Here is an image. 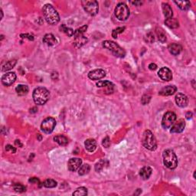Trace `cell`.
<instances>
[{
	"mask_svg": "<svg viewBox=\"0 0 196 196\" xmlns=\"http://www.w3.org/2000/svg\"><path fill=\"white\" fill-rule=\"evenodd\" d=\"M177 91V88L174 85H169L163 87L161 91H159V94L162 96H171L174 94Z\"/></svg>",
	"mask_w": 196,
	"mask_h": 196,
	"instance_id": "obj_16",
	"label": "cell"
},
{
	"mask_svg": "<svg viewBox=\"0 0 196 196\" xmlns=\"http://www.w3.org/2000/svg\"><path fill=\"white\" fill-rule=\"evenodd\" d=\"M124 30H125V27H118L117 29H114L112 32V36L114 38H117L119 34H121L122 32H124Z\"/></svg>",
	"mask_w": 196,
	"mask_h": 196,
	"instance_id": "obj_34",
	"label": "cell"
},
{
	"mask_svg": "<svg viewBox=\"0 0 196 196\" xmlns=\"http://www.w3.org/2000/svg\"><path fill=\"white\" fill-rule=\"evenodd\" d=\"M165 24L170 29H177L179 26V21L175 18H170V19H167L165 21Z\"/></svg>",
	"mask_w": 196,
	"mask_h": 196,
	"instance_id": "obj_23",
	"label": "cell"
},
{
	"mask_svg": "<svg viewBox=\"0 0 196 196\" xmlns=\"http://www.w3.org/2000/svg\"><path fill=\"white\" fill-rule=\"evenodd\" d=\"M84 11L90 16H96L99 10V4L95 0H84L81 2Z\"/></svg>",
	"mask_w": 196,
	"mask_h": 196,
	"instance_id": "obj_7",
	"label": "cell"
},
{
	"mask_svg": "<svg viewBox=\"0 0 196 196\" xmlns=\"http://www.w3.org/2000/svg\"><path fill=\"white\" fill-rule=\"evenodd\" d=\"M87 195V189L84 187H80L73 193L74 196H84Z\"/></svg>",
	"mask_w": 196,
	"mask_h": 196,
	"instance_id": "obj_32",
	"label": "cell"
},
{
	"mask_svg": "<svg viewBox=\"0 0 196 196\" xmlns=\"http://www.w3.org/2000/svg\"><path fill=\"white\" fill-rule=\"evenodd\" d=\"M114 86V84L108 81H98V82L97 83V87H107L108 89L110 90V91H113Z\"/></svg>",
	"mask_w": 196,
	"mask_h": 196,
	"instance_id": "obj_27",
	"label": "cell"
},
{
	"mask_svg": "<svg viewBox=\"0 0 196 196\" xmlns=\"http://www.w3.org/2000/svg\"><path fill=\"white\" fill-rule=\"evenodd\" d=\"M87 29V25H84V26H82V27L80 28V29H78L77 30L74 31V36H77V35H84V32H86Z\"/></svg>",
	"mask_w": 196,
	"mask_h": 196,
	"instance_id": "obj_36",
	"label": "cell"
},
{
	"mask_svg": "<svg viewBox=\"0 0 196 196\" xmlns=\"http://www.w3.org/2000/svg\"><path fill=\"white\" fill-rule=\"evenodd\" d=\"M115 16L117 19L120 21H125L130 16V9H129L128 6L125 4V3L120 2L119 3L117 6V7L115 8Z\"/></svg>",
	"mask_w": 196,
	"mask_h": 196,
	"instance_id": "obj_6",
	"label": "cell"
},
{
	"mask_svg": "<svg viewBox=\"0 0 196 196\" xmlns=\"http://www.w3.org/2000/svg\"><path fill=\"white\" fill-rule=\"evenodd\" d=\"M56 126V121L52 117H47L43 120L41 125L42 130L45 133H51Z\"/></svg>",
	"mask_w": 196,
	"mask_h": 196,
	"instance_id": "obj_9",
	"label": "cell"
},
{
	"mask_svg": "<svg viewBox=\"0 0 196 196\" xmlns=\"http://www.w3.org/2000/svg\"><path fill=\"white\" fill-rule=\"evenodd\" d=\"M162 9H163V14H164L165 17L166 18V19L172 18V16H173L172 9L171 6H169L168 3H163V4H162Z\"/></svg>",
	"mask_w": 196,
	"mask_h": 196,
	"instance_id": "obj_21",
	"label": "cell"
},
{
	"mask_svg": "<svg viewBox=\"0 0 196 196\" xmlns=\"http://www.w3.org/2000/svg\"><path fill=\"white\" fill-rule=\"evenodd\" d=\"M106 76V72L102 69H96L94 71H90L88 74V78L91 80L97 81V80H100Z\"/></svg>",
	"mask_w": 196,
	"mask_h": 196,
	"instance_id": "obj_14",
	"label": "cell"
},
{
	"mask_svg": "<svg viewBox=\"0 0 196 196\" xmlns=\"http://www.w3.org/2000/svg\"><path fill=\"white\" fill-rule=\"evenodd\" d=\"M142 143L143 146L150 151H154L157 148V143L154 135L150 130H145L142 138Z\"/></svg>",
	"mask_w": 196,
	"mask_h": 196,
	"instance_id": "obj_4",
	"label": "cell"
},
{
	"mask_svg": "<svg viewBox=\"0 0 196 196\" xmlns=\"http://www.w3.org/2000/svg\"><path fill=\"white\" fill-rule=\"evenodd\" d=\"M82 164V160L79 158H72L68 163V167L71 172H75L79 169Z\"/></svg>",
	"mask_w": 196,
	"mask_h": 196,
	"instance_id": "obj_12",
	"label": "cell"
},
{
	"mask_svg": "<svg viewBox=\"0 0 196 196\" xmlns=\"http://www.w3.org/2000/svg\"><path fill=\"white\" fill-rule=\"evenodd\" d=\"M16 65V60H12V61H9L2 65V71H7L11 70L15 67Z\"/></svg>",
	"mask_w": 196,
	"mask_h": 196,
	"instance_id": "obj_28",
	"label": "cell"
},
{
	"mask_svg": "<svg viewBox=\"0 0 196 196\" xmlns=\"http://www.w3.org/2000/svg\"><path fill=\"white\" fill-rule=\"evenodd\" d=\"M33 100L38 105H43L48 100L50 97V93L46 88L37 87L33 91Z\"/></svg>",
	"mask_w": 196,
	"mask_h": 196,
	"instance_id": "obj_2",
	"label": "cell"
},
{
	"mask_svg": "<svg viewBox=\"0 0 196 196\" xmlns=\"http://www.w3.org/2000/svg\"><path fill=\"white\" fill-rule=\"evenodd\" d=\"M185 117H186V119H188V120H189V119H191V118H192V113L188 112L187 114H186Z\"/></svg>",
	"mask_w": 196,
	"mask_h": 196,
	"instance_id": "obj_45",
	"label": "cell"
},
{
	"mask_svg": "<svg viewBox=\"0 0 196 196\" xmlns=\"http://www.w3.org/2000/svg\"><path fill=\"white\" fill-rule=\"evenodd\" d=\"M163 163L169 169H174L178 166V159L176 153L172 149H166L163 152Z\"/></svg>",
	"mask_w": 196,
	"mask_h": 196,
	"instance_id": "obj_3",
	"label": "cell"
},
{
	"mask_svg": "<svg viewBox=\"0 0 196 196\" xmlns=\"http://www.w3.org/2000/svg\"><path fill=\"white\" fill-rule=\"evenodd\" d=\"M104 161H100V163H97V165H96V166H95L96 171L100 172V171L101 170V169H104Z\"/></svg>",
	"mask_w": 196,
	"mask_h": 196,
	"instance_id": "obj_37",
	"label": "cell"
},
{
	"mask_svg": "<svg viewBox=\"0 0 196 196\" xmlns=\"http://www.w3.org/2000/svg\"><path fill=\"white\" fill-rule=\"evenodd\" d=\"M29 182H31V183H40V181L37 178H31L29 180Z\"/></svg>",
	"mask_w": 196,
	"mask_h": 196,
	"instance_id": "obj_43",
	"label": "cell"
},
{
	"mask_svg": "<svg viewBox=\"0 0 196 196\" xmlns=\"http://www.w3.org/2000/svg\"><path fill=\"white\" fill-rule=\"evenodd\" d=\"M16 80V74L14 72L6 73L2 77V83L5 86H11Z\"/></svg>",
	"mask_w": 196,
	"mask_h": 196,
	"instance_id": "obj_10",
	"label": "cell"
},
{
	"mask_svg": "<svg viewBox=\"0 0 196 196\" xmlns=\"http://www.w3.org/2000/svg\"><path fill=\"white\" fill-rule=\"evenodd\" d=\"M15 143H16V144L17 145V146H19L20 147L22 146V144L20 143V141H19V140H16V142H15Z\"/></svg>",
	"mask_w": 196,
	"mask_h": 196,
	"instance_id": "obj_46",
	"label": "cell"
},
{
	"mask_svg": "<svg viewBox=\"0 0 196 196\" xmlns=\"http://www.w3.org/2000/svg\"><path fill=\"white\" fill-rule=\"evenodd\" d=\"M20 36H21V38H28V39H29V40H30V41H33L34 40V37L32 36V35H29V34H24V35H21Z\"/></svg>",
	"mask_w": 196,
	"mask_h": 196,
	"instance_id": "obj_42",
	"label": "cell"
},
{
	"mask_svg": "<svg viewBox=\"0 0 196 196\" xmlns=\"http://www.w3.org/2000/svg\"><path fill=\"white\" fill-rule=\"evenodd\" d=\"M176 102L179 107H185L189 104V98L185 94L179 93L176 96Z\"/></svg>",
	"mask_w": 196,
	"mask_h": 196,
	"instance_id": "obj_15",
	"label": "cell"
},
{
	"mask_svg": "<svg viewBox=\"0 0 196 196\" xmlns=\"http://www.w3.org/2000/svg\"><path fill=\"white\" fill-rule=\"evenodd\" d=\"M174 2L177 5L178 7H179V9L184 11L188 10V9L190 8V6H191L190 2H189V1H178V2L175 1Z\"/></svg>",
	"mask_w": 196,
	"mask_h": 196,
	"instance_id": "obj_26",
	"label": "cell"
},
{
	"mask_svg": "<svg viewBox=\"0 0 196 196\" xmlns=\"http://www.w3.org/2000/svg\"><path fill=\"white\" fill-rule=\"evenodd\" d=\"M156 32L159 40L162 42V43H164L166 41V35L165 32L163 31V29H162L161 28H156Z\"/></svg>",
	"mask_w": 196,
	"mask_h": 196,
	"instance_id": "obj_29",
	"label": "cell"
},
{
	"mask_svg": "<svg viewBox=\"0 0 196 196\" xmlns=\"http://www.w3.org/2000/svg\"><path fill=\"white\" fill-rule=\"evenodd\" d=\"M43 42L48 46H52L57 43V40L52 34H46L43 38Z\"/></svg>",
	"mask_w": 196,
	"mask_h": 196,
	"instance_id": "obj_22",
	"label": "cell"
},
{
	"mask_svg": "<svg viewBox=\"0 0 196 196\" xmlns=\"http://www.w3.org/2000/svg\"><path fill=\"white\" fill-rule=\"evenodd\" d=\"M176 119H177V117H176V114L169 111V112L166 113L165 115L163 116V120H162V126L165 130L171 128L173 124L175 123V122L176 121Z\"/></svg>",
	"mask_w": 196,
	"mask_h": 196,
	"instance_id": "obj_8",
	"label": "cell"
},
{
	"mask_svg": "<svg viewBox=\"0 0 196 196\" xmlns=\"http://www.w3.org/2000/svg\"><path fill=\"white\" fill-rule=\"evenodd\" d=\"M146 42H149V43H153V42H154V36H153V35H152V33H149L147 34L146 38Z\"/></svg>",
	"mask_w": 196,
	"mask_h": 196,
	"instance_id": "obj_40",
	"label": "cell"
},
{
	"mask_svg": "<svg viewBox=\"0 0 196 196\" xmlns=\"http://www.w3.org/2000/svg\"><path fill=\"white\" fill-rule=\"evenodd\" d=\"M16 91L19 96L26 95L29 92V87L24 84H19L16 87Z\"/></svg>",
	"mask_w": 196,
	"mask_h": 196,
	"instance_id": "obj_24",
	"label": "cell"
},
{
	"mask_svg": "<svg viewBox=\"0 0 196 196\" xmlns=\"http://www.w3.org/2000/svg\"><path fill=\"white\" fill-rule=\"evenodd\" d=\"M54 140H55L58 144H59L60 146H66V145H68V138L65 137V136H63V135L56 136L54 137Z\"/></svg>",
	"mask_w": 196,
	"mask_h": 196,
	"instance_id": "obj_25",
	"label": "cell"
},
{
	"mask_svg": "<svg viewBox=\"0 0 196 196\" xmlns=\"http://www.w3.org/2000/svg\"><path fill=\"white\" fill-rule=\"evenodd\" d=\"M168 49H169V52H170L172 55H178L181 53V51H182V45H180L179 44L172 43L169 45Z\"/></svg>",
	"mask_w": 196,
	"mask_h": 196,
	"instance_id": "obj_19",
	"label": "cell"
},
{
	"mask_svg": "<svg viewBox=\"0 0 196 196\" xmlns=\"http://www.w3.org/2000/svg\"><path fill=\"white\" fill-rule=\"evenodd\" d=\"M149 70H151V71H155V70L157 68V65H156V64L151 63L149 65Z\"/></svg>",
	"mask_w": 196,
	"mask_h": 196,
	"instance_id": "obj_44",
	"label": "cell"
},
{
	"mask_svg": "<svg viewBox=\"0 0 196 196\" xmlns=\"http://www.w3.org/2000/svg\"><path fill=\"white\" fill-rule=\"evenodd\" d=\"M60 30H61V32H65V33L67 35H68L69 37L73 36L74 33V30L72 29L67 27V26H65V24H62L61 27H60Z\"/></svg>",
	"mask_w": 196,
	"mask_h": 196,
	"instance_id": "obj_31",
	"label": "cell"
},
{
	"mask_svg": "<svg viewBox=\"0 0 196 196\" xmlns=\"http://www.w3.org/2000/svg\"><path fill=\"white\" fill-rule=\"evenodd\" d=\"M13 189H14V190L16 192H19V193L24 192L26 191V188L21 184H15L14 186H13Z\"/></svg>",
	"mask_w": 196,
	"mask_h": 196,
	"instance_id": "obj_35",
	"label": "cell"
},
{
	"mask_svg": "<svg viewBox=\"0 0 196 196\" xmlns=\"http://www.w3.org/2000/svg\"><path fill=\"white\" fill-rule=\"evenodd\" d=\"M43 185L45 188H49V189H51V188H55L57 186V182L55 181L54 179H46L45 182H43Z\"/></svg>",
	"mask_w": 196,
	"mask_h": 196,
	"instance_id": "obj_33",
	"label": "cell"
},
{
	"mask_svg": "<svg viewBox=\"0 0 196 196\" xmlns=\"http://www.w3.org/2000/svg\"><path fill=\"white\" fill-rule=\"evenodd\" d=\"M44 17L49 24H56L60 21V16L56 9L50 4L45 5L42 9Z\"/></svg>",
	"mask_w": 196,
	"mask_h": 196,
	"instance_id": "obj_1",
	"label": "cell"
},
{
	"mask_svg": "<svg viewBox=\"0 0 196 196\" xmlns=\"http://www.w3.org/2000/svg\"><path fill=\"white\" fill-rule=\"evenodd\" d=\"M158 75L162 80L165 81H169L172 79V73L168 68H162L158 72Z\"/></svg>",
	"mask_w": 196,
	"mask_h": 196,
	"instance_id": "obj_13",
	"label": "cell"
},
{
	"mask_svg": "<svg viewBox=\"0 0 196 196\" xmlns=\"http://www.w3.org/2000/svg\"><path fill=\"white\" fill-rule=\"evenodd\" d=\"M153 172V169L152 168H150L149 166H145L143 167L140 171V176L143 180H146L149 178L150 177V176L152 175Z\"/></svg>",
	"mask_w": 196,
	"mask_h": 196,
	"instance_id": "obj_18",
	"label": "cell"
},
{
	"mask_svg": "<svg viewBox=\"0 0 196 196\" xmlns=\"http://www.w3.org/2000/svg\"><path fill=\"white\" fill-rule=\"evenodd\" d=\"M87 42V38L84 35H80L74 36V45L76 48H81Z\"/></svg>",
	"mask_w": 196,
	"mask_h": 196,
	"instance_id": "obj_17",
	"label": "cell"
},
{
	"mask_svg": "<svg viewBox=\"0 0 196 196\" xmlns=\"http://www.w3.org/2000/svg\"><path fill=\"white\" fill-rule=\"evenodd\" d=\"M102 144H103V146H104V147H106V148H108V147L110 146V139H109V137H106V138L104 139Z\"/></svg>",
	"mask_w": 196,
	"mask_h": 196,
	"instance_id": "obj_39",
	"label": "cell"
},
{
	"mask_svg": "<svg viewBox=\"0 0 196 196\" xmlns=\"http://www.w3.org/2000/svg\"><path fill=\"white\" fill-rule=\"evenodd\" d=\"M185 127V122L183 119H180L177 122H175L171 127L170 132L172 133H180L183 131Z\"/></svg>",
	"mask_w": 196,
	"mask_h": 196,
	"instance_id": "obj_11",
	"label": "cell"
},
{
	"mask_svg": "<svg viewBox=\"0 0 196 196\" xmlns=\"http://www.w3.org/2000/svg\"><path fill=\"white\" fill-rule=\"evenodd\" d=\"M131 3L133 5H137L138 6V5H141L143 2H131Z\"/></svg>",
	"mask_w": 196,
	"mask_h": 196,
	"instance_id": "obj_47",
	"label": "cell"
},
{
	"mask_svg": "<svg viewBox=\"0 0 196 196\" xmlns=\"http://www.w3.org/2000/svg\"><path fill=\"white\" fill-rule=\"evenodd\" d=\"M6 152H9L11 153H16V149L12 146H11V145H7L6 146Z\"/></svg>",
	"mask_w": 196,
	"mask_h": 196,
	"instance_id": "obj_41",
	"label": "cell"
},
{
	"mask_svg": "<svg viewBox=\"0 0 196 196\" xmlns=\"http://www.w3.org/2000/svg\"><path fill=\"white\" fill-rule=\"evenodd\" d=\"M102 45L104 48L110 51L115 56L119 57V58H123L125 56V51L114 42H112V41H104Z\"/></svg>",
	"mask_w": 196,
	"mask_h": 196,
	"instance_id": "obj_5",
	"label": "cell"
},
{
	"mask_svg": "<svg viewBox=\"0 0 196 196\" xmlns=\"http://www.w3.org/2000/svg\"><path fill=\"white\" fill-rule=\"evenodd\" d=\"M90 170H91V167L88 164H84L81 165V167L78 169V174L80 176H85V175L87 174L89 172Z\"/></svg>",
	"mask_w": 196,
	"mask_h": 196,
	"instance_id": "obj_30",
	"label": "cell"
},
{
	"mask_svg": "<svg viewBox=\"0 0 196 196\" xmlns=\"http://www.w3.org/2000/svg\"><path fill=\"white\" fill-rule=\"evenodd\" d=\"M84 146H85L86 149L88 152L92 153L97 148V142L94 139H88V140H86L85 143H84Z\"/></svg>",
	"mask_w": 196,
	"mask_h": 196,
	"instance_id": "obj_20",
	"label": "cell"
},
{
	"mask_svg": "<svg viewBox=\"0 0 196 196\" xmlns=\"http://www.w3.org/2000/svg\"><path fill=\"white\" fill-rule=\"evenodd\" d=\"M150 99H151V97H150V96L144 95L141 100L142 104H143V105H146V104H147L149 102Z\"/></svg>",
	"mask_w": 196,
	"mask_h": 196,
	"instance_id": "obj_38",
	"label": "cell"
}]
</instances>
